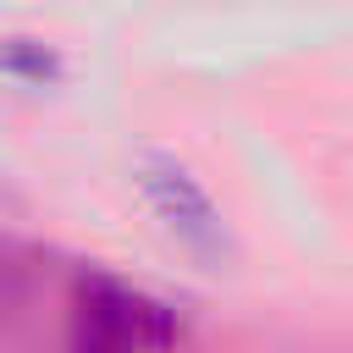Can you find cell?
Here are the masks:
<instances>
[{"instance_id": "3957f363", "label": "cell", "mask_w": 353, "mask_h": 353, "mask_svg": "<svg viewBox=\"0 0 353 353\" xmlns=\"http://www.w3.org/2000/svg\"><path fill=\"white\" fill-rule=\"evenodd\" d=\"M6 77L22 83V88H55L66 77V61H61L55 44L28 39V33H11L6 39Z\"/></svg>"}, {"instance_id": "7a4b0ae2", "label": "cell", "mask_w": 353, "mask_h": 353, "mask_svg": "<svg viewBox=\"0 0 353 353\" xmlns=\"http://www.w3.org/2000/svg\"><path fill=\"white\" fill-rule=\"evenodd\" d=\"M138 188H143L149 210L165 221V232H171L176 243H188V248L204 254V259H215V254L226 248L221 210H215V199L204 193V182H199L182 160H171V154H143Z\"/></svg>"}, {"instance_id": "6da1fadb", "label": "cell", "mask_w": 353, "mask_h": 353, "mask_svg": "<svg viewBox=\"0 0 353 353\" xmlns=\"http://www.w3.org/2000/svg\"><path fill=\"white\" fill-rule=\"evenodd\" d=\"M176 314L110 276H88L72 298L66 353H171Z\"/></svg>"}]
</instances>
